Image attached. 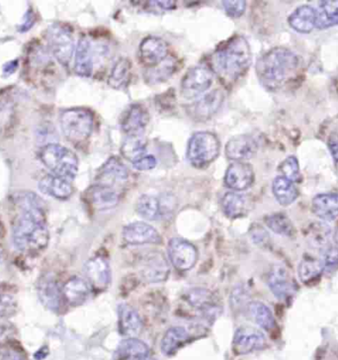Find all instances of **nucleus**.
Wrapping results in <instances>:
<instances>
[{
  "mask_svg": "<svg viewBox=\"0 0 338 360\" xmlns=\"http://www.w3.org/2000/svg\"><path fill=\"white\" fill-rule=\"evenodd\" d=\"M278 169L281 176L285 177V179L290 180L294 184L300 181V164H299L298 159L294 157V155L286 158L279 165Z\"/></svg>",
  "mask_w": 338,
  "mask_h": 360,
  "instance_id": "obj_43",
  "label": "nucleus"
},
{
  "mask_svg": "<svg viewBox=\"0 0 338 360\" xmlns=\"http://www.w3.org/2000/svg\"><path fill=\"white\" fill-rule=\"evenodd\" d=\"M143 360H155V359H152V357L148 356V357H147V359H143Z\"/></svg>",
  "mask_w": 338,
  "mask_h": 360,
  "instance_id": "obj_57",
  "label": "nucleus"
},
{
  "mask_svg": "<svg viewBox=\"0 0 338 360\" xmlns=\"http://www.w3.org/2000/svg\"><path fill=\"white\" fill-rule=\"evenodd\" d=\"M15 202L20 212L12 229L14 245L24 252L45 249L50 237L42 201L34 193H21L16 197Z\"/></svg>",
  "mask_w": 338,
  "mask_h": 360,
  "instance_id": "obj_1",
  "label": "nucleus"
},
{
  "mask_svg": "<svg viewBox=\"0 0 338 360\" xmlns=\"http://www.w3.org/2000/svg\"><path fill=\"white\" fill-rule=\"evenodd\" d=\"M1 360H26L25 357L23 356V354H20V352H17V350L11 349L7 350L6 354L2 356Z\"/></svg>",
  "mask_w": 338,
  "mask_h": 360,
  "instance_id": "obj_52",
  "label": "nucleus"
},
{
  "mask_svg": "<svg viewBox=\"0 0 338 360\" xmlns=\"http://www.w3.org/2000/svg\"><path fill=\"white\" fill-rule=\"evenodd\" d=\"M2 257V245L1 242H0V259H1Z\"/></svg>",
  "mask_w": 338,
  "mask_h": 360,
  "instance_id": "obj_56",
  "label": "nucleus"
},
{
  "mask_svg": "<svg viewBox=\"0 0 338 360\" xmlns=\"http://www.w3.org/2000/svg\"><path fill=\"white\" fill-rule=\"evenodd\" d=\"M91 286L89 281L80 277H72L63 288V296L70 305L80 306L89 300Z\"/></svg>",
  "mask_w": 338,
  "mask_h": 360,
  "instance_id": "obj_27",
  "label": "nucleus"
},
{
  "mask_svg": "<svg viewBox=\"0 0 338 360\" xmlns=\"http://www.w3.org/2000/svg\"><path fill=\"white\" fill-rule=\"evenodd\" d=\"M190 340V334L183 327H172L165 333L160 342V349L167 356L176 354Z\"/></svg>",
  "mask_w": 338,
  "mask_h": 360,
  "instance_id": "obj_31",
  "label": "nucleus"
},
{
  "mask_svg": "<svg viewBox=\"0 0 338 360\" xmlns=\"http://www.w3.org/2000/svg\"><path fill=\"white\" fill-rule=\"evenodd\" d=\"M129 172L126 165L117 158H110L99 169L98 184L114 187V184L127 181Z\"/></svg>",
  "mask_w": 338,
  "mask_h": 360,
  "instance_id": "obj_23",
  "label": "nucleus"
},
{
  "mask_svg": "<svg viewBox=\"0 0 338 360\" xmlns=\"http://www.w3.org/2000/svg\"><path fill=\"white\" fill-rule=\"evenodd\" d=\"M266 345V338L261 330L254 327L238 328L233 340V350L237 355L252 354L264 349Z\"/></svg>",
  "mask_w": 338,
  "mask_h": 360,
  "instance_id": "obj_11",
  "label": "nucleus"
},
{
  "mask_svg": "<svg viewBox=\"0 0 338 360\" xmlns=\"http://www.w3.org/2000/svg\"><path fill=\"white\" fill-rule=\"evenodd\" d=\"M39 298L41 302L52 311H58L62 304L63 290H60L58 282L53 278L43 279L38 287Z\"/></svg>",
  "mask_w": 338,
  "mask_h": 360,
  "instance_id": "obj_32",
  "label": "nucleus"
},
{
  "mask_svg": "<svg viewBox=\"0 0 338 360\" xmlns=\"http://www.w3.org/2000/svg\"><path fill=\"white\" fill-rule=\"evenodd\" d=\"M254 170L247 162H235L228 167L225 184L233 191H245L254 182Z\"/></svg>",
  "mask_w": 338,
  "mask_h": 360,
  "instance_id": "obj_17",
  "label": "nucleus"
},
{
  "mask_svg": "<svg viewBox=\"0 0 338 360\" xmlns=\"http://www.w3.org/2000/svg\"><path fill=\"white\" fill-rule=\"evenodd\" d=\"M138 272L148 283H160L169 276V262L160 252H150L143 255L138 264Z\"/></svg>",
  "mask_w": 338,
  "mask_h": 360,
  "instance_id": "obj_8",
  "label": "nucleus"
},
{
  "mask_svg": "<svg viewBox=\"0 0 338 360\" xmlns=\"http://www.w3.org/2000/svg\"><path fill=\"white\" fill-rule=\"evenodd\" d=\"M132 63L127 58H121L114 65L108 77V84L112 89H123L127 86L131 79Z\"/></svg>",
  "mask_w": 338,
  "mask_h": 360,
  "instance_id": "obj_37",
  "label": "nucleus"
},
{
  "mask_svg": "<svg viewBox=\"0 0 338 360\" xmlns=\"http://www.w3.org/2000/svg\"><path fill=\"white\" fill-rule=\"evenodd\" d=\"M272 192L277 202L284 207L290 206L300 195L295 184L281 175L275 177L272 184Z\"/></svg>",
  "mask_w": 338,
  "mask_h": 360,
  "instance_id": "obj_33",
  "label": "nucleus"
},
{
  "mask_svg": "<svg viewBox=\"0 0 338 360\" xmlns=\"http://www.w3.org/2000/svg\"><path fill=\"white\" fill-rule=\"evenodd\" d=\"M143 323L138 311L128 304H122L118 309L119 332L124 337L137 338L142 333Z\"/></svg>",
  "mask_w": 338,
  "mask_h": 360,
  "instance_id": "obj_20",
  "label": "nucleus"
},
{
  "mask_svg": "<svg viewBox=\"0 0 338 360\" xmlns=\"http://www.w3.org/2000/svg\"><path fill=\"white\" fill-rule=\"evenodd\" d=\"M214 72L206 67L191 68L181 82V94L186 98L192 99L201 96L210 89L213 84Z\"/></svg>",
  "mask_w": 338,
  "mask_h": 360,
  "instance_id": "obj_10",
  "label": "nucleus"
},
{
  "mask_svg": "<svg viewBox=\"0 0 338 360\" xmlns=\"http://www.w3.org/2000/svg\"><path fill=\"white\" fill-rule=\"evenodd\" d=\"M34 22H35V17H34L33 12L28 11V13L25 15V21L23 22L21 26H19V30L21 32H26L34 25Z\"/></svg>",
  "mask_w": 338,
  "mask_h": 360,
  "instance_id": "obj_51",
  "label": "nucleus"
},
{
  "mask_svg": "<svg viewBox=\"0 0 338 360\" xmlns=\"http://www.w3.org/2000/svg\"><path fill=\"white\" fill-rule=\"evenodd\" d=\"M138 53H140L141 63L147 69H150V68L160 65L169 57V44L165 42L164 39L155 37V36H148L141 43Z\"/></svg>",
  "mask_w": 338,
  "mask_h": 360,
  "instance_id": "obj_14",
  "label": "nucleus"
},
{
  "mask_svg": "<svg viewBox=\"0 0 338 360\" xmlns=\"http://www.w3.org/2000/svg\"><path fill=\"white\" fill-rule=\"evenodd\" d=\"M320 264L323 272L327 274H333L338 270V247L327 245L323 250Z\"/></svg>",
  "mask_w": 338,
  "mask_h": 360,
  "instance_id": "obj_44",
  "label": "nucleus"
},
{
  "mask_svg": "<svg viewBox=\"0 0 338 360\" xmlns=\"http://www.w3.org/2000/svg\"><path fill=\"white\" fill-rule=\"evenodd\" d=\"M313 214L323 222H332L338 218V195L334 193L318 194L312 201Z\"/></svg>",
  "mask_w": 338,
  "mask_h": 360,
  "instance_id": "obj_26",
  "label": "nucleus"
},
{
  "mask_svg": "<svg viewBox=\"0 0 338 360\" xmlns=\"http://www.w3.org/2000/svg\"><path fill=\"white\" fill-rule=\"evenodd\" d=\"M150 356L148 345L137 338L123 340L117 347L114 360H143Z\"/></svg>",
  "mask_w": 338,
  "mask_h": 360,
  "instance_id": "obj_28",
  "label": "nucleus"
},
{
  "mask_svg": "<svg viewBox=\"0 0 338 360\" xmlns=\"http://www.w3.org/2000/svg\"><path fill=\"white\" fill-rule=\"evenodd\" d=\"M317 9V27L320 30H327L338 26V0L320 1Z\"/></svg>",
  "mask_w": 338,
  "mask_h": 360,
  "instance_id": "obj_34",
  "label": "nucleus"
},
{
  "mask_svg": "<svg viewBox=\"0 0 338 360\" xmlns=\"http://www.w3.org/2000/svg\"><path fill=\"white\" fill-rule=\"evenodd\" d=\"M289 26L299 34H308L317 27V9L312 6H301L292 12Z\"/></svg>",
  "mask_w": 338,
  "mask_h": 360,
  "instance_id": "obj_22",
  "label": "nucleus"
},
{
  "mask_svg": "<svg viewBox=\"0 0 338 360\" xmlns=\"http://www.w3.org/2000/svg\"><path fill=\"white\" fill-rule=\"evenodd\" d=\"M221 205L223 214L230 219L240 218L249 212V199L240 192H227L223 196Z\"/></svg>",
  "mask_w": 338,
  "mask_h": 360,
  "instance_id": "obj_30",
  "label": "nucleus"
},
{
  "mask_svg": "<svg viewBox=\"0 0 338 360\" xmlns=\"http://www.w3.org/2000/svg\"><path fill=\"white\" fill-rule=\"evenodd\" d=\"M270 290L278 300L288 301L296 294V283L283 265H274L267 276Z\"/></svg>",
  "mask_w": 338,
  "mask_h": 360,
  "instance_id": "obj_12",
  "label": "nucleus"
},
{
  "mask_svg": "<svg viewBox=\"0 0 338 360\" xmlns=\"http://www.w3.org/2000/svg\"><path fill=\"white\" fill-rule=\"evenodd\" d=\"M247 293L242 287H238V288L235 289V291L232 293V303L233 307L235 306H240V304H243L247 300Z\"/></svg>",
  "mask_w": 338,
  "mask_h": 360,
  "instance_id": "obj_50",
  "label": "nucleus"
},
{
  "mask_svg": "<svg viewBox=\"0 0 338 360\" xmlns=\"http://www.w3.org/2000/svg\"><path fill=\"white\" fill-rule=\"evenodd\" d=\"M300 65V58L293 51L277 47L259 58L255 70L262 86L269 91H275L295 77Z\"/></svg>",
  "mask_w": 338,
  "mask_h": 360,
  "instance_id": "obj_3",
  "label": "nucleus"
},
{
  "mask_svg": "<svg viewBox=\"0 0 338 360\" xmlns=\"http://www.w3.org/2000/svg\"><path fill=\"white\" fill-rule=\"evenodd\" d=\"M167 252L170 262L180 271L193 269L198 259L195 245L182 238H174L169 242Z\"/></svg>",
  "mask_w": 338,
  "mask_h": 360,
  "instance_id": "obj_9",
  "label": "nucleus"
},
{
  "mask_svg": "<svg viewBox=\"0 0 338 360\" xmlns=\"http://www.w3.org/2000/svg\"><path fill=\"white\" fill-rule=\"evenodd\" d=\"M225 101L223 90H213L192 105L190 115L195 120L206 121L217 113Z\"/></svg>",
  "mask_w": 338,
  "mask_h": 360,
  "instance_id": "obj_19",
  "label": "nucleus"
},
{
  "mask_svg": "<svg viewBox=\"0 0 338 360\" xmlns=\"http://www.w3.org/2000/svg\"><path fill=\"white\" fill-rule=\"evenodd\" d=\"M39 189L46 195L53 198L65 200L74 193V187L69 180L58 177L57 175L48 174L44 176L38 184Z\"/></svg>",
  "mask_w": 338,
  "mask_h": 360,
  "instance_id": "obj_24",
  "label": "nucleus"
},
{
  "mask_svg": "<svg viewBox=\"0 0 338 360\" xmlns=\"http://www.w3.org/2000/svg\"><path fill=\"white\" fill-rule=\"evenodd\" d=\"M75 74L82 77H90L93 72V50L87 37L80 38L77 44L74 60Z\"/></svg>",
  "mask_w": 338,
  "mask_h": 360,
  "instance_id": "obj_29",
  "label": "nucleus"
},
{
  "mask_svg": "<svg viewBox=\"0 0 338 360\" xmlns=\"http://www.w3.org/2000/svg\"><path fill=\"white\" fill-rule=\"evenodd\" d=\"M119 193L114 187L98 184L90 187L89 199L90 204L97 210H108L114 208L119 202Z\"/></svg>",
  "mask_w": 338,
  "mask_h": 360,
  "instance_id": "obj_25",
  "label": "nucleus"
},
{
  "mask_svg": "<svg viewBox=\"0 0 338 360\" xmlns=\"http://www.w3.org/2000/svg\"><path fill=\"white\" fill-rule=\"evenodd\" d=\"M123 240L129 245H160L162 238L150 224L143 222H134L128 224L122 232Z\"/></svg>",
  "mask_w": 338,
  "mask_h": 360,
  "instance_id": "obj_15",
  "label": "nucleus"
},
{
  "mask_svg": "<svg viewBox=\"0 0 338 360\" xmlns=\"http://www.w3.org/2000/svg\"><path fill=\"white\" fill-rule=\"evenodd\" d=\"M222 4L226 13L233 18L242 16L247 9V2L243 0H226Z\"/></svg>",
  "mask_w": 338,
  "mask_h": 360,
  "instance_id": "obj_46",
  "label": "nucleus"
},
{
  "mask_svg": "<svg viewBox=\"0 0 338 360\" xmlns=\"http://www.w3.org/2000/svg\"><path fill=\"white\" fill-rule=\"evenodd\" d=\"M247 309H249L252 320L260 328L270 332L276 327V321H275L273 313L264 303L260 302V301H252V302H249Z\"/></svg>",
  "mask_w": 338,
  "mask_h": 360,
  "instance_id": "obj_38",
  "label": "nucleus"
},
{
  "mask_svg": "<svg viewBox=\"0 0 338 360\" xmlns=\"http://www.w3.org/2000/svg\"><path fill=\"white\" fill-rule=\"evenodd\" d=\"M332 238L334 240L335 244H337L338 247V226L337 229H335L334 232L332 233Z\"/></svg>",
  "mask_w": 338,
  "mask_h": 360,
  "instance_id": "obj_55",
  "label": "nucleus"
},
{
  "mask_svg": "<svg viewBox=\"0 0 338 360\" xmlns=\"http://www.w3.org/2000/svg\"><path fill=\"white\" fill-rule=\"evenodd\" d=\"M137 212L145 220H157L162 216V205L157 197L143 194L137 202Z\"/></svg>",
  "mask_w": 338,
  "mask_h": 360,
  "instance_id": "obj_41",
  "label": "nucleus"
},
{
  "mask_svg": "<svg viewBox=\"0 0 338 360\" xmlns=\"http://www.w3.org/2000/svg\"><path fill=\"white\" fill-rule=\"evenodd\" d=\"M220 148V141L215 134L197 132L189 140L186 158L194 167L203 169L217 159Z\"/></svg>",
  "mask_w": 338,
  "mask_h": 360,
  "instance_id": "obj_6",
  "label": "nucleus"
},
{
  "mask_svg": "<svg viewBox=\"0 0 338 360\" xmlns=\"http://www.w3.org/2000/svg\"><path fill=\"white\" fill-rule=\"evenodd\" d=\"M332 237V229L325 223H313L306 231L308 242L313 248L325 249L328 245L330 238Z\"/></svg>",
  "mask_w": 338,
  "mask_h": 360,
  "instance_id": "obj_40",
  "label": "nucleus"
},
{
  "mask_svg": "<svg viewBox=\"0 0 338 360\" xmlns=\"http://www.w3.org/2000/svg\"><path fill=\"white\" fill-rule=\"evenodd\" d=\"M48 42L53 55L60 64L67 67L74 52V39L72 30L63 24H53L48 30Z\"/></svg>",
  "mask_w": 338,
  "mask_h": 360,
  "instance_id": "obj_7",
  "label": "nucleus"
},
{
  "mask_svg": "<svg viewBox=\"0 0 338 360\" xmlns=\"http://www.w3.org/2000/svg\"><path fill=\"white\" fill-rule=\"evenodd\" d=\"M257 148L259 145L252 136H235L226 146V155L233 162H243L252 159L256 155Z\"/></svg>",
  "mask_w": 338,
  "mask_h": 360,
  "instance_id": "obj_18",
  "label": "nucleus"
},
{
  "mask_svg": "<svg viewBox=\"0 0 338 360\" xmlns=\"http://www.w3.org/2000/svg\"><path fill=\"white\" fill-rule=\"evenodd\" d=\"M323 270L320 260L311 255H305L298 265V276L305 285L316 283L320 278Z\"/></svg>",
  "mask_w": 338,
  "mask_h": 360,
  "instance_id": "obj_35",
  "label": "nucleus"
},
{
  "mask_svg": "<svg viewBox=\"0 0 338 360\" xmlns=\"http://www.w3.org/2000/svg\"><path fill=\"white\" fill-rule=\"evenodd\" d=\"M250 237H252L254 244L259 245H266L269 240L268 233L259 225L252 226V228L250 229Z\"/></svg>",
  "mask_w": 338,
  "mask_h": 360,
  "instance_id": "obj_47",
  "label": "nucleus"
},
{
  "mask_svg": "<svg viewBox=\"0 0 338 360\" xmlns=\"http://www.w3.org/2000/svg\"><path fill=\"white\" fill-rule=\"evenodd\" d=\"M60 128L65 137L74 143L84 142L91 136L94 118L91 112L85 108L67 109L60 118Z\"/></svg>",
  "mask_w": 338,
  "mask_h": 360,
  "instance_id": "obj_5",
  "label": "nucleus"
},
{
  "mask_svg": "<svg viewBox=\"0 0 338 360\" xmlns=\"http://www.w3.org/2000/svg\"><path fill=\"white\" fill-rule=\"evenodd\" d=\"M177 69V60L174 57H167L164 62L155 67L147 69L145 72V80L150 84H159L165 82L174 75Z\"/></svg>",
  "mask_w": 338,
  "mask_h": 360,
  "instance_id": "obj_36",
  "label": "nucleus"
},
{
  "mask_svg": "<svg viewBox=\"0 0 338 360\" xmlns=\"http://www.w3.org/2000/svg\"><path fill=\"white\" fill-rule=\"evenodd\" d=\"M155 6L160 7V8L164 9V11H171L175 7V1H169V0H162V1H155Z\"/></svg>",
  "mask_w": 338,
  "mask_h": 360,
  "instance_id": "obj_54",
  "label": "nucleus"
},
{
  "mask_svg": "<svg viewBox=\"0 0 338 360\" xmlns=\"http://www.w3.org/2000/svg\"><path fill=\"white\" fill-rule=\"evenodd\" d=\"M211 70L223 84H233L247 74L252 62L249 41L242 35L233 36L221 44L211 56Z\"/></svg>",
  "mask_w": 338,
  "mask_h": 360,
  "instance_id": "obj_2",
  "label": "nucleus"
},
{
  "mask_svg": "<svg viewBox=\"0 0 338 360\" xmlns=\"http://www.w3.org/2000/svg\"><path fill=\"white\" fill-rule=\"evenodd\" d=\"M265 225L272 232L282 237L293 238L295 236L296 229L288 216L284 213H274L265 216Z\"/></svg>",
  "mask_w": 338,
  "mask_h": 360,
  "instance_id": "obj_39",
  "label": "nucleus"
},
{
  "mask_svg": "<svg viewBox=\"0 0 338 360\" xmlns=\"http://www.w3.org/2000/svg\"><path fill=\"white\" fill-rule=\"evenodd\" d=\"M157 160L152 155H143L140 160L133 162L134 169L140 170V172H147L155 169L157 167Z\"/></svg>",
  "mask_w": 338,
  "mask_h": 360,
  "instance_id": "obj_48",
  "label": "nucleus"
},
{
  "mask_svg": "<svg viewBox=\"0 0 338 360\" xmlns=\"http://www.w3.org/2000/svg\"><path fill=\"white\" fill-rule=\"evenodd\" d=\"M327 148L335 164H338V134L332 133L327 139Z\"/></svg>",
  "mask_w": 338,
  "mask_h": 360,
  "instance_id": "obj_49",
  "label": "nucleus"
},
{
  "mask_svg": "<svg viewBox=\"0 0 338 360\" xmlns=\"http://www.w3.org/2000/svg\"><path fill=\"white\" fill-rule=\"evenodd\" d=\"M17 67H18V60H11V62L7 63V64L4 65V74L6 75L13 74V72H15Z\"/></svg>",
  "mask_w": 338,
  "mask_h": 360,
  "instance_id": "obj_53",
  "label": "nucleus"
},
{
  "mask_svg": "<svg viewBox=\"0 0 338 360\" xmlns=\"http://www.w3.org/2000/svg\"><path fill=\"white\" fill-rule=\"evenodd\" d=\"M15 297L8 291L0 290V316L2 317L11 316L15 312Z\"/></svg>",
  "mask_w": 338,
  "mask_h": 360,
  "instance_id": "obj_45",
  "label": "nucleus"
},
{
  "mask_svg": "<svg viewBox=\"0 0 338 360\" xmlns=\"http://www.w3.org/2000/svg\"><path fill=\"white\" fill-rule=\"evenodd\" d=\"M45 167L53 175L72 182L79 172V159L74 153L58 143H48L39 154Z\"/></svg>",
  "mask_w": 338,
  "mask_h": 360,
  "instance_id": "obj_4",
  "label": "nucleus"
},
{
  "mask_svg": "<svg viewBox=\"0 0 338 360\" xmlns=\"http://www.w3.org/2000/svg\"><path fill=\"white\" fill-rule=\"evenodd\" d=\"M186 297L187 302L207 319L217 317L218 313L221 312V308L216 303L213 294L207 289H192Z\"/></svg>",
  "mask_w": 338,
  "mask_h": 360,
  "instance_id": "obj_21",
  "label": "nucleus"
},
{
  "mask_svg": "<svg viewBox=\"0 0 338 360\" xmlns=\"http://www.w3.org/2000/svg\"><path fill=\"white\" fill-rule=\"evenodd\" d=\"M84 271L92 288L103 291L110 285L112 272L108 260L103 257H94L87 260Z\"/></svg>",
  "mask_w": 338,
  "mask_h": 360,
  "instance_id": "obj_13",
  "label": "nucleus"
},
{
  "mask_svg": "<svg viewBox=\"0 0 338 360\" xmlns=\"http://www.w3.org/2000/svg\"><path fill=\"white\" fill-rule=\"evenodd\" d=\"M150 122V114L145 107L134 104L121 116L120 128L128 137L142 136Z\"/></svg>",
  "mask_w": 338,
  "mask_h": 360,
  "instance_id": "obj_16",
  "label": "nucleus"
},
{
  "mask_svg": "<svg viewBox=\"0 0 338 360\" xmlns=\"http://www.w3.org/2000/svg\"><path fill=\"white\" fill-rule=\"evenodd\" d=\"M147 142L142 136H131L127 137L121 147V154L126 160L135 162L145 155Z\"/></svg>",
  "mask_w": 338,
  "mask_h": 360,
  "instance_id": "obj_42",
  "label": "nucleus"
}]
</instances>
